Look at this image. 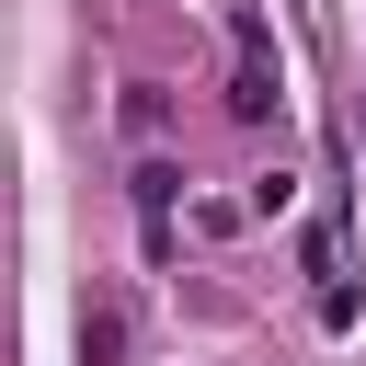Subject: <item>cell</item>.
Segmentation results:
<instances>
[{
    "instance_id": "6da1fadb",
    "label": "cell",
    "mask_w": 366,
    "mask_h": 366,
    "mask_svg": "<svg viewBox=\"0 0 366 366\" xmlns=\"http://www.w3.org/2000/svg\"><path fill=\"white\" fill-rule=\"evenodd\" d=\"M229 46H240V57H229V114H240V126H274V103H286V69H274V34H263V11H240V23H229Z\"/></svg>"
},
{
    "instance_id": "7a4b0ae2",
    "label": "cell",
    "mask_w": 366,
    "mask_h": 366,
    "mask_svg": "<svg viewBox=\"0 0 366 366\" xmlns=\"http://www.w3.org/2000/svg\"><path fill=\"white\" fill-rule=\"evenodd\" d=\"M172 206H183V172L137 160V229H149V252H172Z\"/></svg>"
},
{
    "instance_id": "3957f363",
    "label": "cell",
    "mask_w": 366,
    "mask_h": 366,
    "mask_svg": "<svg viewBox=\"0 0 366 366\" xmlns=\"http://www.w3.org/2000/svg\"><path fill=\"white\" fill-rule=\"evenodd\" d=\"M80 366H126V309H114V297L80 309Z\"/></svg>"
},
{
    "instance_id": "277c9868",
    "label": "cell",
    "mask_w": 366,
    "mask_h": 366,
    "mask_svg": "<svg viewBox=\"0 0 366 366\" xmlns=\"http://www.w3.org/2000/svg\"><path fill=\"white\" fill-rule=\"evenodd\" d=\"M114 114H126V137H160V126H172V103H160L149 80H126V103H114Z\"/></svg>"
}]
</instances>
